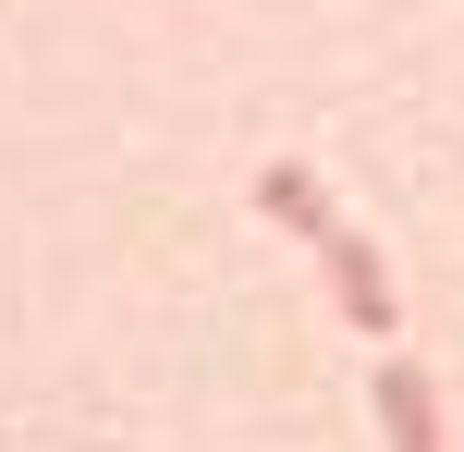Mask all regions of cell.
<instances>
[{"mask_svg": "<svg viewBox=\"0 0 464 452\" xmlns=\"http://www.w3.org/2000/svg\"><path fill=\"white\" fill-rule=\"evenodd\" d=\"M379 428H392V452H440V416H428L416 367H379Z\"/></svg>", "mask_w": 464, "mask_h": 452, "instance_id": "cell-3", "label": "cell"}, {"mask_svg": "<svg viewBox=\"0 0 464 452\" xmlns=\"http://www.w3.org/2000/svg\"><path fill=\"white\" fill-rule=\"evenodd\" d=\"M256 208H269V220H281V233H305V245H330V233H343V220H330V196H318V184H305V171H294V159H269V171H256Z\"/></svg>", "mask_w": 464, "mask_h": 452, "instance_id": "cell-2", "label": "cell"}, {"mask_svg": "<svg viewBox=\"0 0 464 452\" xmlns=\"http://www.w3.org/2000/svg\"><path fill=\"white\" fill-rule=\"evenodd\" d=\"M318 257H330V293H343V318H354V331H392V306H403V293H392V269H379V245L354 233V220L318 245Z\"/></svg>", "mask_w": 464, "mask_h": 452, "instance_id": "cell-1", "label": "cell"}]
</instances>
